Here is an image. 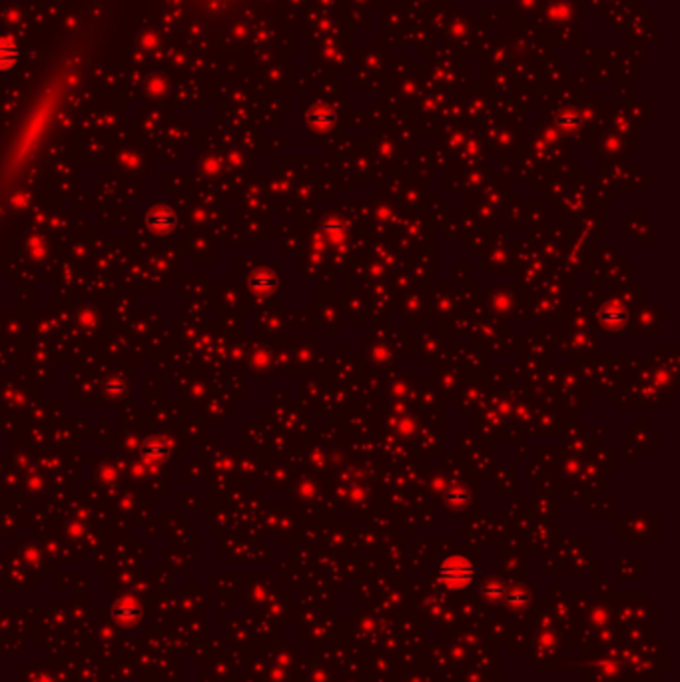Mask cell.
<instances>
[{"mask_svg": "<svg viewBox=\"0 0 680 682\" xmlns=\"http://www.w3.org/2000/svg\"><path fill=\"white\" fill-rule=\"evenodd\" d=\"M475 569L463 557H451L439 567V581L449 589H465L473 583Z\"/></svg>", "mask_w": 680, "mask_h": 682, "instance_id": "cell-1", "label": "cell"}, {"mask_svg": "<svg viewBox=\"0 0 680 682\" xmlns=\"http://www.w3.org/2000/svg\"><path fill=\"white\" fill-rule=\"evenodd\" d=\"M16 60V48L11 40L6 38H0V70L4 68H11Z\"/></svg>", "mask_w": 680, "mask_h": 682, "instance_id": "cell-2", "label": "cell"}, {"mask_svg": "<svg viewBox=\"0 0 680 682\" xmlns=\"http://www.w3.org/2000/svg\"><path fill=\"white\" fill-rule=\"evenodd\" d=\"M503 595H505V589H503V586H499V585L485 586V596H489V598H501Z\"/></svg>", "mask_w": 680, "mask_h": 682, "instance_id": "cell-3", "label": "cell"}, {"mask_svg": "<svg viewBox=\"0 0 680 682\" xmlns=\"http://www.w3.org/2000/svg\"><path fill=\"white\" fill-rule=\"evenodd\" d=\"M507 598H509V603H511L513 606H523L525 603H527V595H525V593H518V591L511 593Z\"/></svg>", "mask_w": 680, "mask_h": 682, "instance_id": "cell-4", "label": "cell"}]
</instances>
